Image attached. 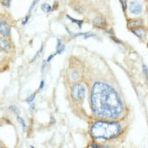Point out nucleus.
I'll return each mask as SVG.
<instances>
[{
  "label": "nucleus",
  "mask_w": 148,
  "mask_h": 148,
  "mask_svg": "<svg viewBox=\"0 0 148 148\" xmlns=\"http://www.w3.org/2000/svg\"><path fill=\"white\" fill-rule=\"evenodd\" d=\"M17 121H18V123L22 125V129H23V130L26 129V123H25V122H24V120L22 118V117H20L19 115H17Z\"/></svg>",
  "instance_id": "nucleus-13"
},
{
  "label": "nucleus",
  "mask_w": 148,
  "mask_h": 148,
  "mask_svg": "<svg viewBox=\"0 0 148 148\" xmlns=\"http://www.w3.org/2000/svg\"><path fill=\"white\" fill-rule=\"evenodd\" d=\"M85 93H86V87L84 86L83 84H75L71 90V94L72 97L75 101L80 102L82 101L84 97H85Z\"/></svg>",
  "instance_id": "nucleus-3"
},
{
  "label": "nucleus",
  "mask_w": 148,
  "mask_h": 148,
  "mask_svg": "<svg viewBox=\"0 0 148 148\" xmlns=\"http://www.w3.org/2000/svg\"><path fill=\"white\" fill-rule=\"evenodd\" d=\"M41 10L45 12H50L52 10V7L48 4H42L41 5Z\"/></svg>",
  "instance_id": "nucleus-12"
},
{
  "label": "nucleus",
  "mask_w": 148,
  "mask_h": 148,
  "mask_svg": "<svg viewBox=\"0 0 148 148\" xmlns=\"http://www.w3.org/2000/svg\"><path fill=\"white\" fill-rule=\"evenodd\" d=\"M9 49H10L9 42L4 38H0V50L5 51H8Z\"/></svg>",
  "instance_id": "nucleus-8"
},
{
  "label": "nucleus",
  "mask_w": 148,
  "mask_h": 148,
  "mask_svg": "<svg viewBox=\"0 0 148 148\" xmlns=\"http://www.w3.org/2000/svg\"><path fill=\"white\" fill-rule=\"evenodd\" d=\"M71 77H72V80H75V79H77L79 77V74L76 71H72V73L71 74Z\"/></svg>",
  "instance_id": "nucleus-19"
},
{
  "label": "nucleus",
  "mask_w": 148,
  "mask_h": 148,
  "mask_svg": "<svg viewBox=\"0 0 148 148\" xmlns=\"http://www.w3.org/2000/svg\"><path fill=\"white\" fill-rule=\"evenodd\" d=\"M129 12L132 13L134 15H138L139 13L142 12L143 11V5L140 2L137 1V0H133L129 3Z\"/></svg>",
  "instance_id": "nucleus-4"
},
{
  "label": "nucleus",
  "mask_w": 148,
  "mask_h": 148,
  "mask_svg": "<svg viewBox=\"0 0 148 148\" xmlns=\"http://www.w3.org/2000/svg\"><path fill=\"white\" fill-rule=\"evenodd\" d=\"M143 69H144V73L145 74V75H146V77L148 79V68H147L145 65H144L143 66Z\"/></svg>",
  "instance_id": "nucleus-22"
},
{
  "label": "nucleus",
  "mask_w": 148,
  "mask_h": 148,
  "mask_svg": "<svg viewBox=\"0 0 148 148\" xmlns=\"http://www.w3.org/2000/svg\"><path fill=\"white\" fill-rule=\"evenodd\" d=\"M10 31H11V29L8 23L3 20H0V34L2 36H7L10 35Z\"/></svg>",
  "instance_id": "nucleus-5"
},
{
  "label": "nucleus",
  "mask_w": 148,
  "mask_h": 148,
  "mask_svg": "<svg viewBox=\"0 0 148 148\" xmlns=\"http://www.w3.org/2000/svg\"><path fill=\"white\" fill-rule=\"evenodd\" d=\"M142 24H143V21L141 19H133V20L129 21V22H128V26L130 27V29L141 26Z\"/></svg>",
  "instance_id": "nucleus-7"
},
{
  "label": "nucleus",
  "mask_w": 148,
  "mask_h": 148,
  "mask_svg": "<svg viewBox=\"0 0 148 148\" xmlns=\"http://www.w3.org/2000/svg\"><path fill=\"white\" fill-rule=\"evenodd\" d=\"M10 2H11V0H2V4H3V5L6 6V7H9Z\"/></svg>",
  "instance_id": "nucleus-20"
},
{
  "label": "nucleus",
  "mask_w": 148,
  "mask_h": 148,
  "mask_svg": "<svg viewBox=\"0 0 148 148\" xmlns=\"http://www.w3.org/2000/svg\"><path fill=\"white\" fill-rule=\"evenodd\" d=\"M43 47H44V46L42 45V46H41V48H40V50H39V51H38L37 52L36 56H35V57H34V58H33V59H32V60H31V62H33V61H34V60H36V59L38 58V57H39V56H40V53H41V52L43 51Z\"/></svg>",
  "instance_id": "nucleus-16"
},
{
  "label": "nucleus",
  "mask_w": 148,
  "mask_h": 148,
  "mask_svg": "<svg viewBox=\"0 0 148 148\" xmlns=\"http://www.w3.org/2000/svg\"><path fill=\"white\" fill-rule=\"evenodd\" d=\"M0 147H1V146H0Z\"/></svg>",
  "instance_id": "nucleus-26"
},
{
  "label": "nucleus",
  "mask_w": 148,
  "mask_h": 148,
  "mask_svg": "<svg viewBox=\"0 0 148 148\" xmlns=\"http://www.w3.org/2000/svg\"><path fill=\"white\" fill-rule=\"evenodd\" d=\"M47 60H45V61L43 62V64H42V71H44V70H45L46 66H47Z\"/></svg>",
  "instance_id": "nucleus-25"
},
{
  "label": "nucleus",
  "mask_w": 148,
  "mask_h": 148,
  "mask_svg": "<svg viewBox=\"0 0 148 148\" xmlns=\"http://www.w3.org/2000/svg\"><path fill=\"white\" fill-rule=\"evenodd\" d=\"M38 91H39V90H37L36 92H34L33 94H31V95H30V96H29L28 98L26 99V100H25V101H26L27 103H28V104H30V105H31V103H33V100L35 99V97H36L37 93H38Z\"/></svg>",
  "instance_id": "nucleus-11"
},
{
  "label": "nucleus",
  "mask_w": 148,
  "mask_h": 148,
  "mask_svg": "<svg viewBox=\"0 0 148 148\" xmlns=\"http://www.w3.org/2000/svg\"><path fill=\"white\" fill-rule=\"evenodd\" d=\"M89 147H92V148H99V147H107V146H104V145H100L98 144H95V143H92L89 145Z\"/></svg>",
  "instance_id": "nucleus-17"
},
{
  "label": "nucleus",
  "mask_w": 148,
  "mask_h": 148,
  "mask_svg": "<svg viewBox=\"0 0 148 148\" xmlns=\"http://www.w3.org/2000/svg\"><path fill=\"white\" fill-rule=\"evenodd\" d=\"M120 4H122V10L125 12L126 9H127V2H128V0H120Z\"/></svg>",
  "instance_id": "nucleus-15"
},
{
  "label": "nucleus",
  "mask_w": 148,
  "mask_h": 148,
  "mask_svg": "<svg viewBox=\"0 0 148 148\" xmlns=\"http://www.w3.org/2000/svg\"><path fill=\"white\" fill-rule=\"evenodd\" d=\"M130 30H131V32H133V34H135L138 37H139L141 39H143L146 35V30L140 26L135 27V28H131Z\"/></svg>",
  "instance_id": "nucleus-6"
},
{
  "label": "nucleus",
  "mask_w": 148,
  "mask_h": 148,
  "mask_svg": "<svg viewBox=\"0 0 148 148\" xmlns=\"http://www.w3.org/2000/svg\"><path fill=\"white\" fill-rule=\"evenodd\" d=\"M44 84H45V82L44 81H41V82H40V85H39V87H38V90H40L41 89H43V87H44Z\"/></svg>",
  "instance_id": "nucleus-24"
},
{
  "label": "nucleus",
  "mask_w": 148,
  "mask_h": 148,
  "mask_svg": "<svg viewBox=\"0 0 148 148\" xmlns=\"http://www.w3.org/2000/svg\"><path fill=\"white\" fill-rule=\"evenodd\" d=\"M91 107L97 116L116 118L123 110V105L119 94L109 84L97 82L91 90Z\"/></svg>",
  "instance_id": "nucleus-1"
},
{
  "label": "nucleus",
  "mask_w": 148,
  "mask_h": 148,
  "mask_svg": "<svg viewBox=\"0 0 148 148\" xmlns=\"http://www.w3.org/2000/svg\"><path fill=\"white\" fill-rule=\"evenodd\" d=\"M120 132V126L117 123L97 122L90 129L91 136L97 139H110L116 137Z\"/></svg>",
  "instance_id": "nucleus-2"
},
{
  "label": "nucleus",
  "mask_w": 148,
  "mask_h": 148,
  "mask_svg": "<svg viewBox=\"0 0 148 148\" xmlns=\"http://www.w3.org/2000/svg\"><path fill=\"white\" fill-rule=\"evenodd\" d=\"M38 1H39V0H34V1L32 2V4H31V7H30V9H29V13H31V11L33 10V8L35 7L36 4H37V3H38Z\"/></svg>",
  "instance_id": "nucleus-18"
},
{
  "label": "nucleus",
  "mask_w": 148,
  "mask_h": 148,
  "mask_svg": "<svg viewBox=\"0 0 148 148\" xmlns=\"http://www.w3.org/2000/svg\"><path fill=\"white\" fill-rule=\"evenodd\" d=\"M9 109H10L12 112H13L15 114H16L17 115L20 114V111H19V109H18V107L15 106H9Z\"/></svg>",
  "instance_id": "nucleus-14"
},
{
  "label": "nucleus",
  "mask_w": 148,
  "mask_h": 148,
  "mask_svg": "<svg viewBox=\"0 0 148 148\" xmlns=\"http://www.w3.org/2000/svg\"><path fill=\"white\" fill-rule=\"evenodd\" d=\"M65 50V46L63 44V42L61 41L60 39H57V45H56V55L57 54H62V53L63 52V51Z\"/></svg>",
  "instance_id": "nucleus-9"
},
{
  "label": "nucleus",
  "mask_w": 148,
  "mask_h": 148,
  "mask_svg": "<svg viewBox=\"0 0 148 148\" xmlns=\"http://www.w3.org/2000/svg\"><path fill=\"white\" fill-rule=\"evenodd\" d=\"M56 52H55V53H53V54H51V55H50V56L47 58V63H49V62H50V61H51V60L54 59V58H55V56H56Z\"/></svg>",
  "instance_id": "nucleus-21"
},
{
  "label": "nucleus",
  "mask_w": 148,
  "mask_h": 148,
  "mask_svg": "<svg viewBox=\"0 0 148 148\" xmlns=\"http://www.w3.org/2000/svg\"><path fill=\"white\" fill-rule=\"evenodd\" d=\"M66 17L68 18L72 23H75L79 29H81L82 28V25H83V21H79V20H76V19H74V18H72V17H71L70 15H66Z\"/></svg>",
  "instance_id": "nucleus-10"
},
{
  "label": "nucleus",
  "mask_w": 148,
  "mask_h": 148,
  "mask_svg": "<svg viewBox=\"0 0 148 148\" xmlns=\"http://www.w3.org/2000/svg\"><path fill=\"white\" fill-rule=\"evenodd\" d=\"M29 19H30V15H27L25 18H24V20L22 21V25H25L27 22H28V21H29Z\"/></svg>",
  "instance_id": "nucleus-23"
}]
</instances>
